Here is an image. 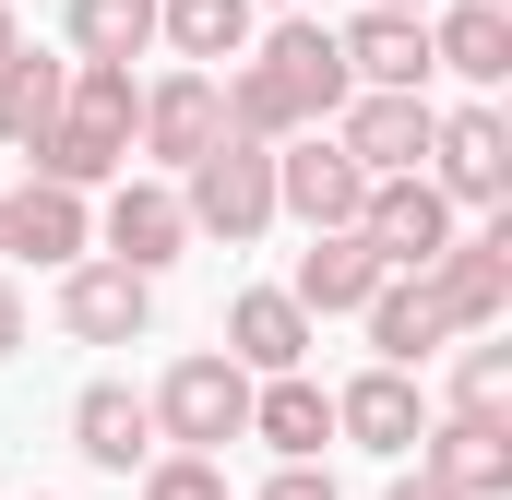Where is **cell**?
I'll return each instance as SVG.
<instances>
[{"mask_svg": "<svg viewBox=\"0 0 512 500\" xmlns=\"http://www.w3.org/2000/svg\"><path fill=\"white\" fill-rule=\"evenodd\" d=\"M382 500H453V489H441V477H429V465H417V477H393Z\"/></svg>", "mask_w": 512, "mask_h": 500, "instance_id": "obj_32", "label": "cell"}, {"mask_svg": "<svg viewBox=\"0 0 512 500\" xmlns=\"http://www.w3.org/2000/svg\"><path fill=\"white\" fill-rule=\"evenodd\" d=\"M12 48H24V24H12V0H0V60H12Z\"/></svg>", "mask_w": 512, "mask_h": 500, "instance_id": "obj_33", "label": "cell"}, {"mask_svg": "<svg viewBox=\"0 0 512 500\" xmlns=\"http://www.w3.org/2000/svg\"><path fill=\"white\" fill-rule=\"evenodd\" d=\"M96 250L131 262V274H167L179 250H191V215H179V179H108V215H96Z\"/></svg>", "mask_w": 512, "mask_h": 500, "instance_id": "obj_9", "label": "cell"}, {"mask_svg": "<svg viewBox=\"0 0 512 500\" xmlns=\"http://www.w3.org/2000/svg\"><path fill=\"white\" fill-rule=\"evenodd\" d=\"M143 322H155V274H131V262H60V334L143 346Z\"/></svg>", "mask_w": 512, "mask_h": 500, "instance_id": "obj_10", "label": "cell"}, {"mask_svg": "<svg viewBox=\"0 0 512 500\" xmlns=\"http://www.w3.org/2000/svg\"><path fill=\"white\" fill-rule=\"evenodd\" d=\"M24 500H48V489H24Z\"/></svg>", "mask_w": 512, "mask_h": 500, "instance_id": "obj_36", "label": "cell"}, {"mask_svg": "<svg viewBox=\"0 0 512 500\" xmlns=\"http://www.w3.org/2000/svg\"><path fill=\"white\" fill-rule=\"evenodd\" d=\"M453 405H477V417H512V346H489V334H477V346L453 358Z\"/></svg>", "mask_w": 512, "mask_h": 500, "instance_id": "obj_28", "label": "cell"}, {"mask_svg": "<svg viewBox=\"0 0 512 500\" xmlns=\"http://www.w3.org/2000/svg\"><path fill=\"white\" fill-rule=\"evenodd\" d=\"M215 131H227V96H215V72H203V60H191V72H167V84H143V108H131V143H143L155 167H191Z\"/></svg>", "mask_w": 512, "mask_h": 500, "instance_id": "obj_12", "label": "cell"}, {"mask_svg": "<svg viewBox=\"0 0 512 500\" xmlns=\"http://www.w3.org/2000/svg\"><path fill=\"white\" fill-rule=\"evenodd\" d=\"M0 250H24V262H84V250H96L84 191H60V179H12V191H0Z\"/></svg>", "mask_w": 512, "mask_h": 500, "instance_id": "obj_15", "label": "cell"}, {"mask_svg": "<svg viewBox=\"0 0 512 500\" xmlns=\"http://www.w3.org/2000/svg\"><path fill=\"white\" fill-rule=\"evenodd\" d=\"M36 155V179H60V191H108L131 167V131H108V120H84V108H60V120L24 143Z\"/></svg>", "mask_w": 512, "mask_h": 500, "instance_id": "obj_22", "label": "cell"}, {"mask_svg": "<svg viewBox=\"0 0 512 500\" xmlns=\"http://www.w3.org/2000/svg\"><path fill=\"white\" fill-rule=\"evenodd\" d=\"M382 12H429V0H382Z\"/></svg>", "mask_w": 512, "mask_h": 500, "instance_id": "obj_35", "label": "cell"}, {"mask_svg": "<svg viewBox=\"0 0 512 500\" xmlns=\"http://www.w3.org/2000/svg\"><path fill=\"white\" fill-rule=\"evenodd\" d=\"M143 500H227V465L215 453H155L143 465Z\"/></svg>", "mask_w": 512, "mask_h": 500, "instance_id": "obj_29", "label": "cell"}, {"mask_svg": "<svg viewBox=\"0 0 512 500\" xmlns=\"http://www.w3.org/2000/svg\"><path fill=\"white\" fill-rule=\"evenodd\" d=\"M179 215H191V239L251 250L262 227H274V143H239V131H215V143L179 167Z\"/></svg>", "mask_w": 512, "mask_h": 500, "instance_id": "obj_1", "label": "cell"}, {"mask_svg": "<svg viewBox=\"0 0 512 500\" xmlns=\"http://www.w3.org/2000/svg\"><path fill=\"white\" fill-rule=\"evenodd\" d=\"M429 286H441V322L453 334H501L512 322V215H489L477 239L453 227V239L429 250Z\"/></svg>", "mask_w": 512, "mask_h": 500, "instance_id": "obj_4", "label": "cell"}, {"mask_svg": "<svg viewBox=\"0 0 512 500\" xmlns=\"http://www.w3.org/2000/svg\"><path fill=\"white\" fill-rule=\"evenodd\" d=\"M12 346H24V286L0 274V358H12Z\"/></svg>", "mask_w": 512, "mask_h": 500, "instance_id": "obj_31", "label": "cell"}, {"mask_svg": "<svg viewBox=\"0 0 512 500\" xmlns=\"http://www.w3.org/2000/svg\"><path fill=\"white\" fill-rule=\"evenodd\" d=\"M60 96H72V60H48V48H12V60H0V143L24 155L36 131L60 120Z\"/></svg>", "mask_w": 512, "mask_h": 500, "instance_id": "obj_24", "label": "cell"}, {"mask_svg": "<svg viewBox=\"0 0 512 500\" xmlns=\"http://www.w3.org/2000/svg\"><path fill=\"white\" fill-rule=\"evenodd\" d=\"M358 322H370V346H382L393 370H429V358L453 346V322H441V286H429V274H382V286L358 298Z\"/></svg>", "mask_w": 512, "mask_h": 500, "instance_id": "obj_18", "label": "cell"}, {"mask_svg": "<svg viewBox=\"0 0 512 500\" xmlns=\"http://www.w3.org/2000/svg\"><path fill=\"white\" fill-rule=\"evenodd\" d=\"M429 72H453V84H512V0H453V12H429Z\"/></svg>", "mask_w": 512, "mask_h": 500, "instance_id": "obj_17", "label": "cell"}, {"mask_svg": "<svg viewBox=\"0 0 512 500\" xmlns=\"http://www.w3.org/2000/svg\"><path fill=\"white\" fill-rule=\"evenodd\" d=\"M72 60H143L155 48V0H72Z\"/></svg>", "mask_w": 512, "mask_h": 500, "instance_id": "obj_26", "label": "cell"}, {"mask_svg": "<svg viewBox=\"0 0 512 500\" xmlns=\"http://www.w3.org/2000/svg\"><path fill=\"white\" fill-rule=\"evenodd\" d=\"M417 465H429L453 500H501L512 489V417H477V405L429 417V429H417Z\"/></svg>", "mask_w": 512, "mask_h": 500, "instance_id": "obj_11", "label": "cell"}, {"mask_svg": "<svg viewBox=\"0 0 512 500\" xmlns=\"http://www.w3.org/2000/svg\"><path fill=\"white\" fill-rule=\"evenodd\" d=\"M358 203H370V167H358L322 120L274 143V215H298V227H358Z\"/></svg>", "mask_w": 512, "mask_h": 500, "instance_id": "obj_3", "label": "cell"}, {"mask_svg": "<svg viewBox=\"0 0 512 500\" xmlns=\"http://www.w3.org/2000/svg\"><path fill=\"white\" fill-rule=\"evenodd\" d=\"M310 334H322V322H310L286 286H239V298H227V358L251 381L262 370H310Z\"/></svg>", "mask_w": 512, "mask_h": 500, "instance_id": "obj_19", "label": "cell"}, {"mask_svg": "<svg viewBox=\"0 0 512 500\" xmlns=\"http://www.w3.org/2000/svg\"><path fill=\"white\" fill-rule=\"evenodd\" d=\"M429 179H441L453 203L501 215V203H512V120H501V108H453V120H429Z\"/></svg>", "mask_w": 512, "mask_h": 500, "instance_id": "obj_7", "label": "cell"}, {"mask_svg": "<svg viewBox=\"0 0 512 500\" xmlns=\"http://www.w3.org/2000/svg\"><path fill=\"white\" fill-rule=\"evenodd\" d=\"M262 12H310V0H262Z\"/></svg>", "mask_w": 512, "mask_h": 500, "instance_id": "obj_34", "label": "cell"}, {"mask_svg": "<svg viewBox=\"0 0 512 500\" xmlns=\"http://www.w3.org/2000/svg\"><path fill=\"white\" fill-rule=\"evenodd\" d=\"M417 429H429V393H417V370H393V358H370V370L334 393V441H358V453H417Z\"/></svg>", "mask_w": 512, "mask_h": 500, "instance_id": "obj_13", "label": "cell"}, {"mask_svg": "<svg viewBox=\"0 0 512 500\" xmlns=\"http://www.w3.org/2000/svg\"><path fill=\"white\" fill-rule=\"evenodd\" d=\"M251 500H334V465H322V453H310V465H274Z\"/></svg>", "mask_w": 512, "mask_h": 500, "instance_id": "obj_30", "label": "cell"}, {"mask_svg": "<svg viewBox=\"0 0 512 500\" xmlns=\"http://www.w3.org/2000/svg\"><path fill=\"white\" fill-rule=\"evenodd\" d=\"M382 274H393V262H382L370 239H358V227H310V250H298V274H286V298H298L310 322H334V310H358V298H370Z\"/></svg>", "mask_w": 512, "mask_h": 500, "instance_id": "obj_16", "label": "cell"}, {"mask_svg": "<svg viewBox=\"0 0 512 500\" xmlns=\"http://www.w3.org/2000/svg\"><path fill=\"white\" fill-rule=\"evenodd\" d=\"M72 453H84L96 477L155 465V393H131V381H84V393H72Z\"/></svg>", "mask_w": 512, "mask_h": 500, "instance_id": "obj_14", "label": "cell"}, {"mask_svg": "<svg viewBox=\"0 0 512 500\" xmlns=\"http://www.w3.org/2000/svg\"><path fill=\"white\" fill-rule=\"evenodd\" d=\"M262 36V0H155V48H179V60H239Z\"/></svg>", "mask_w": 512, "mask_h": 500, "instance_id": "obj_23", "label": "cell"}, {"mask_svg": "<svg viewBox=\"0 0 512 500\" xmlns=\"http://www.w3.org/2000/svg\"><path fill=\"white\" fill-rule=\"evenodd\" d=\"M155 441H167V453H227V441H251V370H239L227 346H191L179 370L155 381Z\"/></svg>", "mask_w": 512, "mask_h": 500, "instance_id": "obj_2", "label": "cell"}, {"mask_svg": "<svg viewBox=\"0 0 512 500\" xmlns=\"http://www.w3.org/2000/svg\"><path fill=\"white\" fill-rule=\"evenodd\" d=\"M251 441H274V465H310L334 441V393L310 370H262L251 381Z\"/></svg>", "mask_w": 512, "mask_h": 500, "instance_id": "obj_21", "label": "cell"}, {"mask_svg": "<svg viewBox=\"0 0 512 500\" xmlns=\"http://www.w3.org/2000/svg\"><path fill=\"white\" fill-rule=\"evenodd\" d=\"M358 239L382 250L393 274H429V250L453 239V191H441L429 167H382L370 203H358Z\"/></svg>", "mask_w": 512, "mask_h": 500, "instance_id": "obj_5", "label": "cell"}, {"mask_svg": "<svg viewBox=\"0 0 512 500\" xmlns=\"http://www.w3.org/2000/svg\"><path fill=\"white\" fill-rule=\"evenodd\" d=\"M215 96H227V131H239V143H286V131H310L298 108H286V84L262 72L251 48H239V72H215Z\"/></svg>", "mask_w": 512, "mask_h": 500, "instance_id": "obj_25", "label": "cell"}, {"mask_svg": "<svg viewBox=\"0 0 512 500\" xmlns=\"http://www.w3.org/2000/svg\"><path fill=\"white\" fill-rule=\"evenodd\" d=\"M334 48H346V84H417L429 96V12H358V24H334Z\"/></svg>", "mask_w": 512, "mask_h": 500, "instance_id": "obj_20", "label": "cell"}, {"mask_svg": "<svg viewBox=\"0 0 512 500\" xmlns=\"http://www.w3.org/2000/svg\"><path fill=\"white\" fill-rule=\"evenodd\" d=\"M429 120H441V108H429L417 84H358V96H346L322 131H334V143L382 179V167H429Z\"/></svg>", "mask_w": 512, "mask_h": 500, "instance_id": "obj_8", "label": "cell"}, {"mask_svg": "<svg viewBox=\"0 0 512 500\" xmlns=\"http://www.w3.org/2000/svg\"><path fill=\"white\" fill-rule=\"evenodd\" d=\"M60 108H84V120L131 131V108H143V84H131V60H72V96Z\"/></svg>", "mask_w": 512, "mask_h": 500, "instance_id": "obj_27", "label": "cell"}, {"mask_svg": "<svg viewBox=\"0 0 512 500\" xmlns=\"http://www.w3.org/2000/svg\"><path fill=\"white\" fill-rule=\"evenodd\" d=\"M251 60L286 84V108H298V120H334V108L358 96V84H346V48H334V24H322V12H274V24L251 36Z\"/></svg>", "mask_w": 512, "mask_h": 500, "instance_id": "obj_6", "label": "cell"}]
</instances>
